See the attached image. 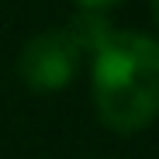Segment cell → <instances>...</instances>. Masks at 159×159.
<instances>
[{
  "label": "cell",
  "instance_id": "277c9868",
  "mask_svg": "<svg viewBox=\"0 0 159 159\" xmlns=\"http://www.w3.org/2000/svg\"><path fill=\"white\" fill-rule=\"evenodd\" d=\"M83 11H93V14H104V11H111V7H118L121 0H76Z\"/></svg>",
  "mask_w": 159,
  "mask_h": 159
},
{
  "label": "cell",
  "instance_id": "5b68a950",
  "mask_svg": "<svg viewBox=\"0 0 159 159\" xmlns=\"http://www.w3.org/2000/svg\"><path fill=\"white\" fill-rule=\"evenodd\" d=\"M152 14H156V21H159V0H152Z\"/></svg>",
  "mask_w": 159,
  "mask_h": 159
},
{
  "label": "cell",
  "instance_id": "7a4b0ae2",
  "mask_svg": "<svg viewBox=\"0 0 159 159\" xmlns=\"http://www.w3.org/2000/svg\"><path fill=\"white\" fill-rule=\"evenodd\" d=\"M80 56H83V52H80V45L69 38L66 28L42 31V35H31L24 42L21 56H17V73H21V80L31 90L52 93V90H62L76 76Z\"/></svg>",
  "mask_w": 159,
  "mask_h": 159
},
{
  "label": "cell",
  "instance_id": "6da1fadb",
  "mask_svg": "<svg viewBox=\"0 0 159 159\" xmlns=\"http://www.w3.org/2000/svg\"><path fill=\"white\" fill-rule=\"evenodd\" d=\"M90 90L97 118L118 135L159 118V42L145 31H111L93 48Z\"/></svg>",
  "mask_w": 159,
  "mask_h": 159
},
{
  "label": "cell",
  "instance_id": "3957f363",
  "mask_svg": "<svg viewBox=\"0 0 159 159\" xmlns=\"http://www.w3.org/2000/svg\"><path fill=\"white\" fill-rule=\"evenodd\" d=\"M66 31H69V38L80 45V52H87V48L93 52V48H97L104 38H107V35L114 31V28H111V24L104 21L100 14H93V11H83V14H76V17L69 21V28H66Z\"/></svg>",
  "mask_w": 159,
  "mask_h": 159
}]
</instances>
